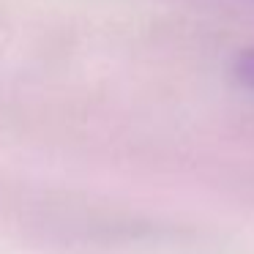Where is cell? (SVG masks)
<instances>
[{"label": "cell", "instance_id": "cell-1", "mask_svg": "<svg viewBox=\"0 0 254 254\" xmlns=\"http://www.w3.org/2000/svg\"><path fill=\"white\" fill-rule=\"evenodd\" d=\"M238 77H241L243 85H249V88H254V50L246 52V55L238 61Z\"/></svg>", "mask_w": 254, "mask_h": 254}]
</instances>
